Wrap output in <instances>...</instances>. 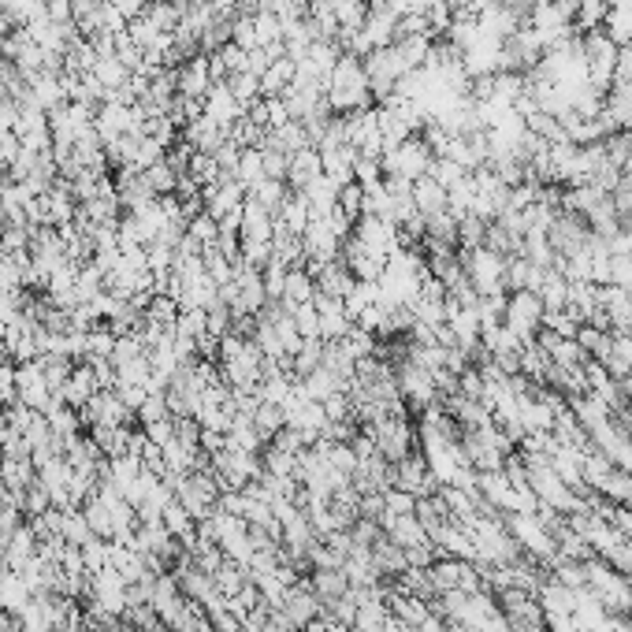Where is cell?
<instances>
[{
	"label": "cell",
	"mask_w": 632,
	"mask_h": 632,
	"mask_svg": "<svg viewBox=\"0 0 632 632\" xmlns=\"http://www.w3.org/2000/svg\"><path fill=\"white\" fill-rule=\"evenodd\" d=\"M369 75H365V67L357 64L354 56H346L339 64L331 67L328 75V101L335 108H346V112H365L369 105Z\"/></svg>",
	"instance_id": "1"
},
{
	"label": "cell",
	"mask_w": 632,
	"mask_h": 632,
	"mask_svg": "<svg viewBox=\"0 0 632 632\" xmlns=\"http://www.w3.org/2000/svg\"><path fill=\"white\" fill-rule=\"evenodd\" d=\"M432 160L435 153L428 149L424 138H406V142L391 145L387 153H383V168L391 179H406V183H417L421 175L432 172Z\"/></svg>",
	"instance_id": "2"
},
{
	"label": "cell",
	"mask_w": 632,
	"mask_h": 632,
	"mask_svg": "<svg viewBox=\"0 0 632 632\" xmlns=\"http://www.w3.org/2000/svg\"><path fill=\"white\" fill-rule=\"evenodd\" d=\"M212 86V64L201 56V60H190V64L179 71V93H183L186 101H198L205 97Z\"/></svg>",
	"instance_id": "3"
},
{
	"label": "cell",
	"mask_w": 632,
	"mask_h": 632,
	"mask_svg": "<svg viewBox=\"0 0 632 632\" xmlns=\"http://www.w3.org/2000/svg\"><path fill=\"white\" fill-rule=\"evenodd\" d=\"M34 599V592L27 588V580L19 577L15 569H8L4 577H0V610H8V614H23L27 610V603Z\"/></svg>",
	"instance_id": "4"
},
{
	"label": "cell",
	"mask_w": 632,
	"mask_h": 632,
	"mask_svg": "<svg viewBox=\"0 0 632 632\" xmlns=\"http://www.w3.org/2000/svg\"><path fill=\"white\" fill-rule=\"evenodd\" d=\"M108 4H112V8H116V12L123 15V19H127V15H138V12H142L145 0H108Z\"/></svg>",
	"instance_id": "5"
}]
</instances>
